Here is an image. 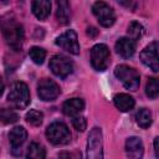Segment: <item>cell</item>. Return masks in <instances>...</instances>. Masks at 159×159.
<instances>
[{
	"label": "cell",
	"instance_id": "obj_1",
	"mask_svg": "<svg viewBox=\"0 0 159 159\" xmlns=\"http://www.w3.org/2000/svg\"><path fill=\"white\" fill-rule=\"evenodd\" d=\"M0 30L4 35L6 43L12 48L19 51L24 42V27L15 19L7 16L1 17L0 20Z\"/></svg>",
	"mask_w": 159,
	"mask_h": 159
},
{
	"label": "cell",
	"instance_id": "obj_2",
	"mask_svg": "<svg viewBox=\"0 0 159 159\" xmlns=\"http://www.w3.org/2000/svg\"><path fill=\"white\" fill-rule=\"evenodd\" d=\"M46 137L53 145H66L71 142V133L62 122H53L46 129Z\"/></svg>",
	"mask_w": 159,
	"mask_h": 159
},
{
	"label": "cell",
	"instance_id": "obj_3",
	"mask_svg": "<svg viewBox=\"0 0 159 159\" xmlns=\"http://www.w3.org/2000/svg\"><path fill=\"white\" fill-rule=\"evenodd\" d=\"M114 75L118 80H120V82L123 83V86L129 89V91H137L140 83V76L138 73L137 70H134L133 67H129L127 65H119L116 67L114 70Z\"/></svg>",
	"mask_w": 159,
	"mask_h": 159
},
{
	"label": "cell",
	"instance_id": "obj_4",
	"mask_svg": "<svg viewBox=\"0 0 159 159\" xmlns=\"http://www.w3.org/2000/svg\"><path fill=\"white\" fill-rule=\"evenodd\" d=\"M9 102L15 106L19 109H22L29 106L30 103V92L29 87L25 82H16L10 89V93L7 96Z\"/></svg>",
	"mask_w": 159,
	"mask_h": 159
},
{
	"label": "cell",
	"instance_id": "obj_5",
	"mask_svg": "<svg viewBox=\"0 0 159 159\" xmlns=\"http://www.w3.org/2000/svg\"><path fill=\"white\" fill-rule=\"evenodd\" d=\"M109 48L104 43H97L91 50V65L96 71H104L109 66Z\"/></svg>",
	"mask_w": 159,
	"mask_h": 159
},
{
	"label": "cell",
	"instance_id": "obj_6",
	"mask_svg": "<svg viewBox=\"0 0 159 159\" xmlns=\"http://www.w3.org/2000/svg\"><path fill=\"white\" fill-rule=\"evenodd\" d=\"M87 159H103V142L102 130L94 127L87 140Z\"/></svg>",
	"mask_w": 159,
	"mask_h": 159
},
{
	"label": "cell",
	"instance_id": "obj_7",
	"mask_svg": "<svg viewBox=\"0 0 159 159\" xmlns=\"http://www.w3.org/2000/svg\"><path fill=\"white\" fill-rule=\"evenodd\" d=\"M92 12L97 17L98 22L104 27L112 26L116 21V14H114L113 9L104 1L94 2L92 6Z\"/></svg>",
	"mask_w": 159,
	"mask_h": 159
},
{
	"label": "cell",
	"instance_id": "obj_8",
	"mask_svg": "<svg viewBox=\"0 0 159 159\" xmlns=\"http://www.w3.org/2000/svg\"><path fill=\"white\" fill-rule=\"evenodd\" d=\"M50 70L52 73L60 78H66L73 71L72 61L63 55H55L50 60Z\"/></svg>",
	"mask_w": 159,
	"mask_h": 159
},
{
	"label": "cell",
	"instance_id": "obj_9",
	"mask_svg": "<svg viewBox=\"0 0 159 159\" xmlns=\"http://www.w3.org/2000/svg\"><path fill=\"white\" fill-rule=\"evenodd\" d=\"M56 45L72 55L80 53V43H78L77 34L73 30H67L63 34H61L56 39Z\"/></svg>",
	"mask_w": 159,
	"mask_h": 159
},
{
	"label": "cell",
	"instance_id": "obj_10",
	"mask_svg": "<svg viewBox=\"0 0 159 159\" xmlns=\"http://www.w3.org/2000/svg\"><path fill=\"white\" fill-rule=\"evenodd\" d=\"M37 94L42 101H53L60 94V87L55 81L42 78L37 84Z\"/></svg>",
	"mask_w": 159,
	"mask_h": 159
},
{
	"label": "cell",
	"instance_id": "obj_11",
	"mask_svg": "<svg viewBox=\"0 0 159 159\" xmlns=\"http://www.w3.org/2000/svg\"><path fill=\"white\" fill-rule=\"evenodd\" d=\"M140 61L148 66L152 71L158 72L159 70V58H158V42L153 41L140 52Z\"/></svg>",
	"mask_w": 159,
	"mask_h": 159
},
{
	"label": "cell",
	"instance_id": "obj_12",
	"mask_svg": "<svg viewBox=\"0 0 159 159\" xmlns=\"http://www.w3.org/2000/svg\"><path fill=\"white\" fill-rule=\"evenodd\" d=\"M125 154L128 159H142L144 154L143 142L138 137H129L125 140Z\"/></svg>",
	"mask_w": 159,
	"mask_h": 159
},
{
	"label": "cell",
	"instance_id": "obj_13",
	"mask_svg": "<svg viewBox=\"0 0 159 159\" xmlns=\"http://www.w3.org/2000/svg\"><path fill=\"white\" fill-rule=\"evenodd\" d=\"M116 51L123 58H129L135 52V42L128 37H122L116 42Z\"/></svg>",
	"mask_w": 159,
	"mask_h": 159
},
{
	"label": "cell",
	"instance_id": "obj_14",
	"mask_svg": "<svg viewBox=\"0 0 159 159\" xmlns=\"http://www.w3.org/2000/svg\"><path fill=\"white\" fill-rule=\"evenodd\" d=\"M84 109V102L81 98H71L67 99L63 104H62V111L66 116H78L82 111Z\"/></svg>",
	"mask_w": 159,
	"mask_h": 159
},
{
	"label": "cell",
	"instance_id": "obj_15",
	"mask_svg": "<svg viewBox=\"0 0 159 159\" xmlns=\"http://www.w3.org/2000/svg\"><path fill=\"white\" fill-rule=\"evenodd\" d=\"M31 9L39 20H46L51 12V2L48 0H36L32 1Z\"/></svg>",
	"mask_w": 159,
	"mask_h": 159
},
{
	"label": "cell",
	"instance_id": "obj_16",
	"mask_svg": "<svg viewBox=\"0 0 159 159\" xmlns=\"http://www.w3.org/2000/svg\"><path fill=\"white\" fill-rule=\"evenodd\" d=\"M27 138V132L24 127H15L9 133V140L12 149H19Z\"/></svg>",
	"mask_w": 159,
	"mask_h": 159
},
{
	"label": "cell",
	"instance_id": "obj_17",
	"mask_svg": "<svg viewBox=\"0 0 159 159\" xmlns=\"http://www.w3.org/2000/svg\"><path fill=\"white\" fill-rule=\"evenodd\" d=\"M113 102H114V106L120 111V112H128L130 109H133L135 102L133 99L132 96L127 94V93H119V94H116L114 98H113Z\"/></svg>",
	"mask_w": 159,
	"mask_h": 159
},
{
	"label": "cell",
	"instance_id": "obj_18",
	"mask_svg": "<svg viewBox=\"0 0 159 159\" xmlns=\"http://www.w3.org/2000/svg\"><path fill=\"white\" fill-rule=\"evenodd\" d=\"M56 17L58 20L60 24L66 25L70 22V17H71V9H70V4L65 0L57 1V11H56Z\"/></svg>",
	"mask_w": 159,
	"mask_h": 159
},
{
	"label": "cell",
	"instance_id": "obj_19",
	"mask_svg": "<svg viewBox=\"0 0 159 159\" xmlns=\"http://www.w3.org/2000/svg\"><path fill=\"white\" fill-rule=\"evenodd\" d=\"M153 120V116L152 112L147 108H140L137 113H135V122L140 128H148L152 124Z\"/></svg>",
	"mask_w": 159,
	"mask_h": 159
},
{
	"label": "cell",
	"instance_id": "obj_20",
	"mask_svg": "<svg viewBox=\"0 0 159 159\" xmlns=\"http://www.w3.org/2000/svg\"><path fill=\"white\" fill-rule=\"evenodd\" d=\"M46 157V150L40 143H31L27 148L26 153V159H45Z\"/></svg>",
	"mask_w": 159,
	"mask_h": 159
},
{
	"label": "cell",
	"instance_id": "obj_21",
	"mask_svg": "<svg viewBox=\"0 0 159 159\" xmlns=\"http://www.w3.org/2000/svg\"><path fill=\"white\" fill-rule=\"evenodd\" d=\"M128 39H130V40H133L134 42L137 41V40H139L142 36H143V34H144V27L139 24V22H137V21H132L130 24H129V26H128Z\"/></svg>",
	"mask_w": 159,
	"mask_h": 159
},
{
	"label": "cell",
	"instance_id": "obj_22",
	"mask_svg": "<svg viewBox=\"0 0 159 159\" xmlns=\"http://www.w3.org/2000/svg\"><path fill=\"white\" fill-rule=\"evenodd\" d=\"M19 120V114L14 109L1 108L0 109V122L4 124H11Z\"/></svg>",
	"mask_w": 159,
	"mask_h": 159
},
{
	"label": "cell",
	"instance_id": "obj_23",
	"mask_svg": "<svg viewBox=\"0 0 159 159\" xmlns=\"http://www.w3.org/2000/svg\"><path fill=\"white\" fill-rule=\"evenodd\" d=\"M25 119L29 124L34 125V127H39L41 125L42 123V119H43V114L40 112V111H36V109H31L26 113L25 116Z\"/></svg>",
	"mask_w": 159,
	"mask_h": 159
},
{
	"label": "cell",
	"instance_id": "obj_24",
	"mask_svg": "<svg viewBox=\"0 0 159 159\" xmlns=\"http://www.w3.org/2000/svg\"><path fill=\"white\" fill-rule=\"evenodd\" d=\"M145 93L149 98L155 99L159 94V81L157 78H149L145 86Z\"/></svg>",
	"mask_w": 159,
	"mask_h": 159
},
{
	"label": "cell",
	"instance_id": "obj_25",
	"mask_svg": "<svg viewBox=\"0 0 159 159\" xmlns=\"http://www.w3.org/2000/svg\"><path fill=\"white\" fill-rule=\"evenodd\" d=\"M29 55H30V58H31L35 63L41 65V63L43 62L45 57H46V51H45L43 48H41V47L34 46V47H31V48H30Z\"/></svg>",
	"mask_w": 159,
	"mask_h": 159
},
{
	"label": "cell",
	"instance_id": "obj_26",
	"mask_svg": "<svg viewBox=\"0 0 159 159\" xmlns=\"http://www.w3.org/2000/svg\"><path fill=\"white\" fill-rule=\"evenodd\" d=\"M72 125H73V128H75L76 130L83 132V130L86 129V127H87V120H86V118L82 117V116H75V117L72 118Z\"/></svg>",
	"mask_w": 159,
	"mask_h": 159
},
{
	"label": "cell",
	"instance_id": "obj_27",
	"mask_svg": "<svg viewBox=\"0 0 159 159\" xmlns=\"http://www.w3.org/2000/svg\"><path fill=\"white\" fill-rule=\"evenodd\" d=\"M58 158L60 159H72V155L70 153H67V152H61L60 155H58Z\"/></svg>",
	"mask_w": 159,
	"mask_h": 159
},
{
	"label": "cell",
	"instance_id": "obj_28",
	"mask_svg": "<svg viewBox=\"0 0 159 159\" xmlns=\"http://www.w3.org/2000/svg\"><path fill=\"white\" fill-rule=\"evenodd\" d=\"M4 89H5V84H4V81H2V78L0 77V97H1V94L4 93Z\"/></svg>",
	"mask_w": 159,
	"mask_h": 159
},
{
	"label": "cell",
	"instance_id": "obj_29",
	"mask_svg": "<svg viewBox=\"0 0 159 159\" xmlns=\"http://www.w3.org/2000/svg\"><path fill=\"white\" fill-rule=\"evenodd\" d=\"M158 139L159 138H155V140H154V152H155V157L158 158Z\"/></svg>",
	"mask_w": 159,
	"mask_h": 159
}]
</instances>
